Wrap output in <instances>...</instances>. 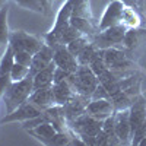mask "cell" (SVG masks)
<instances>
[{"label": "cell", "instance_id": "obj_5", "mask_svg": "<svg viewBox=\"0 0 146 146\" xmlns=\"http://www.w3.org/2000/svg\"><path fill=\"white\" fill-rule=\"evenodd\" d=\"M42 44L44 42L38 36L29 35L25 31H13L10 32V36H9V45L13 50H23V51L31 53L32 56L42 47Z\"/></svg>", "mask_w": 146, "mask_h": 146}, {"label": "cell", "instance_id": "obj_37", "mask_svg": "<svg viewBox=\"0 0 146 146\" xmlns=\"http://www.w3.org/2000/svg\"><path fill=\"white\" fill-rule=\"evenodd\" d=\"M0 101H2V95H0Z\"/></svg>", "mask_w": 146, "mask_h": 146}, {"label": "cell", "instance_id": "obj_10", "mask_svg": "<svg viewBox=\"0 0 146 146\" xmlns=\"http://www.w3.org/2000/svg\"><path fill=\"white\" fill-rule=\"evenodd\" d=\"M53 62L56 63L57 67L63 69L66 72H76L79 67V62H78V57L73 56L67 45H58L54 48V57H53Z\"/></svg>", "mask_w": 146, "mask_h": 146}, {"label": "cell", "instance_id": "obj_32", "mask_svg": "<svg viewBox=\"0 0 146 146\" xmlns=\"http://www.w3.org/2000/svg\"><path fill=\"white\" fill-rule=\"evenodd\" d=\"M120 2H123L126 6H131V7H135V9H140V2L142 0H120Z\"/></svg>", "mask_w": 146, "mask_h": 146}, {"label": "cell", "instance_id": "obj_8", "mask_svg": "<svg viewBox=\"0 0 146 146\" xmlns=\"http://www.w3.org/2000/svg\"><path fill=\"white\" fill-rule=\"evenodd\" d=\"M15 58H13V48L10 45L5 47V53L0 58V95L7 89L12 83V67H13Z\"/></svg>", "mask_w": 146, "mask_h": 146}, {"label": "cell", "instance_id": "obj_11", "mask_svg": "<svg viewBox=\"0 0 146 146\" xmlns=\"http://www.w3.org/2000/svg\"><path fill=\"white\" fill-rule=\"evenodd\" d=\"M114 121H115V135L120 139L121 145H130L131 143V127H130L129 110L115 111Z\"/></svg>", "mask_w": 146, "mask_h": 146}, {"label": "cell", "instance_id": "obj_1", "mask_svg": "<svg viewBox=\"0 0 146 146\" xmlns=\"http://www.w3.org/2000/svg\"><path fill=\"white\" fill-rule=\"evenodd\" d=\"M34 91V76L28 75L25 79L12 82L2 95V101L6 105V113H12L19 105L25 104Z\"/></svg>", "mask_w": 146, "mask_h": 146}, {"label": "cell", "instance_id": "obj_20", "mask_svg": "<svg viewBox=\"0 0 146 146\" xmlns=\"http://www.w3.org/2000/svg\"><path fill=\"white\" fill-rule=\"evenodd\" d=\"M121 25L126 27L127 29H136V28H142V16L139 13V10L131 7V6H126L123 9V15H121Z\"/></svg>", "mask_w": 146, "mask_h": 146}, {"label": "cell", "instance_id": "obj_15", "mask_svg": "<svg viewBox=\"0 0 146 146\" xmlns=\"http://www.w3.org/2000/svg\"><path fill=\"white\" fill-rule=\"evenodd\" d=\"M86 113L98 120H105L107 117L113 115L115 113V110L111 100L102 98V100H91L86 107Z\"/></svg>", "mask_w": 146, "mask_h": 146}, {"label": "cell", "instance_id": "obj_6", "mask_svg": "<svg viewBox=\"0 0 146 146\" xmlns=\"http://www.w3.org/2000/svg\"><path fill=\"white\" fill-rule=\"evenodd\" d=\"M123 9H124L123 2H120V0H111V2L107 5L104 13H102V16L98 22V31H104L107 28L121 25Z\"/></svg>", "mask_w": 146, "mask_h": 146}, {"label": "cell", "instance_id": "obj_33", "mask_svg": "<svg viewBox=\"0 0 146 146\" xmlns=\"http://www.w3.org/2000/svg\"><path fill=\"white\" fill-rule=\"evenodd\" d=\"M40 2H41V5H42V7L45 10V13H48V10H50V7H51V2H53V0H40Z\"/></svg>", "mask_w": 146, "mask_h": 146}, {"label": "cell", "instance_id": "obj_21", "mask_svg": "<svg viewBox=\"0 0 146 146\" xmlns=\"http://www.w3.org/2000/svg\"><path fill=\"white\" fill-rule=\"evenodd\" d=\"M73 3H75V0H66V2L62 5L60 10L57 12L54 27H53L50 31H57V29H60V28H63V27H66V25H67L69 21H70V16H72Z\"/></svg>", "mask_w": 146, "mask_h": 146}, {"label": "cell", "instance_id": "obj_36", "mask_svg": "<svg viewBox=\"0 0 146 146\" xmlns=\"http://www.w3.org/2000/svg\"><path fill=\"white\" fill-rule=\"evenodd\" d=\"M139 146H146V137H145V139L140 142V145H139Z\"/></svg>", "mask_w": 146, "mask_h": 146}, {"label": "cell", "instance_id": "obj_16", "mask_svg": "<svg viewBox=\"0 0 146 146\" xmlns=\"http://www.w3.org/2000/svg\"><path fill=\"white\" fill-rule=\"evenodd\" d=\"M29 102H32L35 107H38L41 111H45L47 108H50L56 105L54 101V94H53V86H47V88H38L34 89L32 94L28 98Z\"/></svg>", "mask_w": 146, "mask_h": 146}, {"label": "cell", "instance_id": "obj_22", "mask_svg": "<svg viewBox=\"0 0 146 146\" xmlns=\"http://www.w3.org/2000/svg\"><path fill=\"white\" fill-rule=\"evenodd\" d=\"M136 96H130L129 94H126L124 91H120V92H115L110 96L113 105H114V110L115 111H120V110H129L135 101Z\"/></svg>", "mask_w": 146, "mask_h": 146}, {"label": "cell", "instance_id": "obj_25", "mask_svg": "<svg viewBox=\"0 0 146 146\" xmlns=\"http://www.w3.org/2000/svg\"><path fill=\"white\" fill-rule=\"evenodd\" d=\"M73 16H79V18H85V19H92V12H91V6H89V0H75L73 3V10H72Z\"/></svg>", "mask_w": 146, "mask_h": 146}, {"label": "cell", "instance_id": "obj_9", "mask_svg": "<svg viewBox=\"0 0 146 146\" xmlns=\"http://www.w3.org/2000/svg\"><path fill=\"white\" fill-rule=\"evenodd\" d=\"M146 44V31L142 28H136V29H127L124 40H123V47L127 51L129 57L135 60V53H137L140 48H143Z\"/></svg>", "mask_w": 146, "mask_h": 146}, {"label": "cell", "instance_id": "obj_14", "mask_svg": "<svg viewBox=\"0 0 146 146\" xmlns=\"http://www.w3.org/2000/svg\"><path fill=\"white\" fill-rule=\"evenodd\" d=\"M129 118H130V127H131V135L137 130V127L143 123L146 118V98L140 94L137 95L131 107L129 108Z\"/></svg>", "mask_w": 146, "mask_h": 146}, {"label": "cell", "instance_id": "obj_30", "mask_svg": "<svg viewBox=\"0 0 146 146\" xmlns=\"http://www.w3.org/2000/svg\"><path fill=\"white\" fill-rule=\"evenodd\" d=\"M44 121H47V115H45V113L42 111L40 115L22 121V129H25V130L28 131V130H31V129H34V127H36V126H40L41 123H44Z\"/></svg>", "mask_w": 146, "mask_h": 146}, {"label": "cell", "instance_id": "obj_27", "mask_svg": "<svg viewBox=\"0 0 146 146\" xmlns=\"http://www.w3.org/2000/svg\"><path fill=\"white\" fill-rule=\"evenodd\" d=\"M15 3L19 5L21 7H23V9L36 12V13H45V10H44L40 0H15Z\"/></svg>", "mask_w": 146, "mask_h": 146}, {"label": "cell", "instance_id": "obj_19", "mask_svg": "<svg viewBox=\"0 0 146 146\" xmlns=\"http://www.w3.org/2000/svg\"><path fill=\"white\" fill-rule=\"evenodd\" d=\"M54 70H56V63L51 62L47 67H44L42 70H40L38 73H36V75H34V89L53 86Z\"/></svg>", "mask_w": 146, "mask_h": 146}, {"label": "cell", "instance_id": "obj_12", "mask_svg": "<svg viewBox=\"0 0 146 146\" xmlns=\"http://www.w3.org/2000/svg\"><path fill=\"white\" fill-rule=\"evenodd\" d=\"M89 101H91V98H88V96H83V95L76 94L69 102L62 105L67 123H70V121H73L75 118H78L83 113H86V107H88Z\"/></svg>", "mask_w": 146, "mask_h": 146}, {"label": "cell", "instance_id": "obj_26", "mask_svg": "<svg viewBox=\"0 0 146 146\" xmlns=\"http://www.w3.org/2000/svg\"><path fill=\"white\" fill-rule=\"evenodd\" d=\"M89 42H91V36H89V35H80L79 38L73 40L72 42H69V44H67V48H69V51H70L73 56L78 57V56L80 54V51H82Z\"/></svg>", "mask_w": 146, "mask_h": 146}, {"label": "cell", "instance_id": "obj_29", "mask_svg": "<svg viewBox=\"0 0 146 146\" xmlns=\"http://www.w3.org/2000/svg\"><path fill=\"white\" fill-rule=\"evenodd\" d=\"M13 58L15 62L23 66H31L32 63V54L28 51H23V50H13Z\"/></svg>", "mask_w": 146, "mask_h": 146}, {"label": "cell", "instance_id": "obj_31", "mask_svg": "<svg viewBox=\"0 0 146 146\" xmlns=\"http://www.w3.org/2000/svg\"><path fill=\"white\" fill-rule=\"evenodd\" d=\"M145 137H146V118L143 120V123L137 127V130L131 135V143H130V145H133V146H139L140 142H142Z\"/></svg>", "mask_w": 146, "mask_h": 146}, {"label": "cell", "instance_id": "obj_17", "mask_svg": "<svg viewBox=\"0 0 146 146\" xmlns=\"http://www.w3.org/2000/svg\"><path fill=\"white\" fill-rule=\"evenodd\" d=\"M53 94H54V101L57 105H64L76 95L75 89H73L69 80L53 83Z\"/></svg>", "mask_w": 146, "mask_h": 146}, {"label": "cell", "instance_id": "obj_18", "mask_svg": "<svg viewBox=\"0 0 146 146\" xmlns=\"http://www.w3.org/2000/svg\"><path fill=\"white\" fill-rule=\"evenodd\" d=\"M28 133H29L32 137H35L38 142H41L42 145H47L48 146V145H50V142H51V139L54 137V135L57 133V130H56V127L51 123L44 121V123H41L40 126H36V127L28 130Z\"/></svg>", "mask_w": 146, "mask_h": 146}, {"label": "cell", "instance_id": "obj_2", "mask_svg": "<svg viewBox=\"0 0 146 146\" xmlns=\"http://www.w3.org/2000/svg\"><path fill=\"white\" fill-rule=\"evenodd\" d=\"M70 85L73 86L76 94L91 98L95 89L98 88L100 80L89 66H79L78 70L73 72L70 78Z\"/></svg>", "mask_w": 146, "mask_h": 146}, {"label": "cell", "instance_id": "obj_23", "mask_svg": "<svg viewBox=\"0 0 146 146\" xmlns=\"http://www.w3.org/2000/svg\"><path fill=\"white\" fill-rule=\"evenodd\" d=\"M7 13H9V7L7 5L5 7L0 9V47H7L9 45V25H7Z\"/></svg>", "mask_w": 146, "mask_h": 146}, {"label": "cell", "instance_id": "obj_7", "mask_svg": "<svg viewBox=\"0 0 146 146\" xmlns=\"http://www.w3.org/2000/svg\"><path fill=\"white\" fill-rule=\"evenodd\" d=\"M42 111L38 108V107H35L32 102L27 101L25 104H22L19 105L16 110H13L12 113H6L5 117L0 118V124H6V123H15V121H25V120H29L32 117H36V115H40Z\"/></svg>", "mask_w": 146, "mask_h": 146}, {"label": "cell", "instance_id": "obj_24", "mask_svg": "<svg viewBox=\"0 0 146 146\" xmlns=\"http://www.w3.org/2000/svg\"><path fill=\"white\" fill-rule=\"evenodd\" d=\"M98 54H100V48L91 41V42L80 51V54L78 56L79 66H89V64L94 62V58L98 56Z\"/></svg>", "mask_w": 146, "mask_h": 146}, {"label": "cell", "instance_id": "obj_28", "mask_svg": "<svg viewBox=\"0 0 146 146\" xmlns=\"http://www.w3.org/2000/svg\"><path fill=\"white\" fill-rule=\"evenodd\" d=\"M29 75V67L28 66H23L19 63H13V67H12V82H18L25 79Z\"/></svg>", "mask_w": 146, "mask_h": 146}, {"label": "cell", "instance_id": "obj_13", "mask_svg": "<svg viewBox=\"0 0 146 146\" xmlns=\"http://www.w3.org/2000/svg\"><path fill=\"white\" fill-rule=\"evenodd\" d=\"M53 57H54V48L44 42L42 47L32 56V63L29 66V75L34 76L40 70L47 67L48 64L53 62Z\"/></svg>", "mask_w": 146, "mask_h": 146}, {"label": "cell", "instance_id": "obj_35", "mask_svg": "<svg viewBox=\"0 0 146 146\" xmlns=\"http://www.w3.org/2000/svg\"><path fill=\"white\" fill-rule=\"evenodd\" d=\"M6 5H7V0H0V9L5 7Z\"/></svg>", "mask_w": 146, "mask_h": 146}, {"label": "cell", "instance_id": "obj_34", "mask_svg": "<svg viewBox=\"0 0 146 146\" xmlns=\"http://www.w3.org/2000/svg\"><path fill=\"white\" fill-rule=\"evenodd\" d=\"M140 10L143 15H146V0H142L140 2Z\"/></svg>", "mask_w": 146, "mask_h": 146}, {"label": "cell", "instance_id": "obj_4", "mask_svg": "<svg viewBox=\"0 0 146 146\" xmlns=\"http://www.w3.org/2000/svg\"><path fill=\"white\" fill-rule=\"evenodd\" d=\"M126 31H127V28L123 25L111 27V28H107L104 31H98L96 34H94L91 36V41L100 50L110 48V47H120V45H123Z\"/></svg>", "mask_w": 146, "mask_h": 146}, {"label": "cell", "instance_id": "obj_3", "mask_svg": "<svg viewBox=\"0 0 146 146\" xmlns=\"http://www.w3.org/2000/svg\"><path fill=\"white\" fill-rule=\"evenodd\" d=\"M102 123H104V120H98V118L89 115L88 113H83L78 118L70 121L69 127L75 135L83 139V137H92V136L98 135L102 130Z\"/></svg>", "mask_w": 146, "mask_h": 146}]
</instances>
